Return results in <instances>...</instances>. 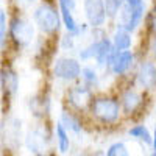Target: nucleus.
Instances as JSON below:
<instances>
[{
    "label": "nucleus",
    "mask_w": 156,
    "mask_h": 156,
    "mask_svg": "<svg viewBox=\"0 0 156 156\" xmlns=\"http://www.w3.org/2000/svg\"><path fill=\"white\" fill-rule=\"evenodd\" d=\"M80 80H81L80 83H83L84 86H87V87H90L92 90H95L97 87H100L101 76H100L98 69L95 66H83Z\"/></svg>",
    "instance_id": "obj_21"
},
{
    "label": "nucleus",
    "mask_w": 156,
    "mask_h": 156,
    "mask_svg": "<svg viewBox=\"0 0 156 156\" xmlns=\"http://www.w3.org/2000/svg\"><path fill=\"white\" fill-rule=\"evenodd\" d=\"M145 14H147L145 0H125L119 16L115 19V27H120L129 33H134L142 27Z\"/></svg>",
    "instance_id": "obj_4"
},
{
    "label": "nucleus",
    "mask_w": 156,
    "mask_h": 156,
    "mask_svg": "<svg viewBox=\"0 0 156 156\" xmlns=\"http://www.w3.org/2000/svg\"><path fill=\"white\" fill-rule=\"evenodd\" d=\"M75 36H72V34H69V33H66L64 36H61V41H59V47L62 48V50H67V51H70V50H73L75 48Z\"/></svg>",
    "instance_id": "obj_26"
},
{
    "label": "nucleus",
    "mask_w": 156,
    "mask_h": 156,
    "mask_svg": "<svg viewBox=\"0 0 156 156\" xmlns=\"http://www.w3.org/2000/svg\"><path fill=\"white\" fill-rule=\"evenodd\" d=\"M8 36L17 48L28 47L34 39V27L23 16H12L8 23Z\"/></svg>",
    "instance_id": "obj_6"
},
{
    "label": "nucleus",
    "mask_w": 156,
    "mask_h": 156,
    "mask_svg": "<svg viewBox=\"0 0 156 156\" xmlns=\"http://www.w3.org/2000/svg\"><path fill=\"white\" fill-rule=\"evenodd\" d=\"M8 20H6V12L0 9V48L6 45V36H8Z\"/></svg>",
    "instance_id": "obj_25"
},
{
    "label": "nucleus",
    "mask_w": 156,
    "mask_h": 156,
    "mask_svg": "<svg viewBox=\"0 0 156 156\" xmlns=\"http://www.w3.org/2000/svg\"><path fill=\"white\" fill-rule=\"evenodd\" d=\"M94 39L90 41L87 45L81 47L78 50V59L80 62H87V61H95V67L97 69H103V70H108L109 67V62L115 53V48L112 47V42L109 36L103 31L100 36H97V31L92 30Z\"/></svg>",
    "instance_id": "obj_2"
},
{
    "label": "nucleus",
    "mask_w": 156,
    "mask_h": 156,
    "mask_svg": "<svg viewBox=\"0 0 156 156\" xmlns=\"http://www.w3.org/2000/svg\"><path fill=\"white\" fill-rule=\"evenodd\" d=\"M105 2V8H106V14H108V19L111 20H115L119 12L123 6V2L125 0H103Z\"/></svg>",
    "instance_id": "obj_23"
},
{
    "label": "nucleus",
    "mask_w": 156,
    "mask_h": 156,
    "mask_svg": "<svg viewBox=\"0 0 156 156\" xmlns=\"http://www.w3.org/2000/svg\"><path fill=\"white\" fill-rule=\"evenodd\" d=\"M148 156H156V151H150V154Z\"/></svg>",
    "instance_id": "obj_32"
},
{
    "label": "nucleus",
    "mask_w": 156,
    "mask_h": 156,
    "mask_svg": "<svg viewBox=\"0 0 156 156\" xmlns=\"http://www.w3.org/2000/svg\"><path fill=\"white\" fill-rule=\"evenodd\" d=\"M58 8H59V14H61V22L66 28V33L75 36V37H83L87 30L89 25L84 23H78V20L73 16V11L76 8L75 0H58Z\"/></svg>",
    "instance_id": "obj_10"
},
{
    "label": "nucleus",
    "mask_w": 156,
    "mask_h": 156,
    "mask_svg": "<svg viewBox=\"0 0 156 156\" xmlns=\"http://www.w3.org/2000/svg\"><path fill=\"white\" fill-rule=\"evenodd\" d=\"M51 137H53V128H48L45 123L34 125L25 133L23 145L33 156H48Z\"/></svg>",
    "instance_id": "obj_5"
},
{
    "label": "nucleus",
    "mask_w": 156,
    "mask_h": 156,
    "mask_svg": "<svg viewBox=\"0 0 156 156\" xmlns=\"http://www.w3.org/2000/svg\"><path fill=\"white\" fill-rule=\"evenodd\" d=\"M136 66V53L133 50H126V51H115L111 62L108 72L117 78H122L128 75Z\"/></svg>",
    "instance_id": "obj_13"
},
{
    "label": "nucleus",
    "mask_w": 156,
    "mask_h": 156,
    "mask_svg": "<svg viewBox=\"0 0 156 156\" xmlns=\"http://www.w3.org/2000/svg\"><path fill=\"white\" fill-rule=\"evenodd\" d=\"M34 2H36V0H16V3H17L20 8H28V6H31Z\"/></svg>",
    "instance_id": "obj_29"
},
{
    "label": "nucleus",
    "mask_w": 156,
    "mask_h": 156,
    "mask_svg": "<svg viewBox=\"0 0 156 156\" xmlns=\"http://www.w3.org/2000/svg\"><path fill=\"white\" fill-rule=\"evenodd\" d=\"M81 62L75 56H59L51 66V75L64 83H76L81 78Z\"/></svg>",
    "instance_id": "obj_8"
},
{
    "label": "nucleus",
    "mask_w": 156,
    "mask_h": 156,
    "mask_svg": "<svg viewBox=\"0 0 156 156\" xmlns=\"http://www.w3.org/2000/svg\"><path fill=\"white\" fill-rule=\"evenodd\" d=\"M83 14L90 30H103L109 20L103 0H83Z\"/></svg>",
    "instance_id": "obj_11"
},
{
    "label": "nucleus",
    "mask_w": 156,
    "mask_h": 156,
    "mask_svg": "<svg viewBox=\"0 0 156 156\" xmlns=\"http://www.w3.org/2000/svg\"><path fill=\"white\" fill-rule=\"evenodd\" d=\"M3 156H12V153H8V151H5V154Z\"/></svg>",
    "instance_id": "obj_33"
},
{
    "label": "nucleus",
    "mask_w": 156,
    "mask_h": 156,
    "mask_svg": "<svg viewBox=\"0 0 156 156\" xmlns=\"http://www.w3.org/2000/svg\"><path fill=\"white\" fill-rule=\"evenodd\" d=\"M28 108L37 120H44L50 112V97L47 94H36L28 100Z\"/></svg>",
    "instance_id": "obj_17"
},
{
    "label": "nucleus",
    "mask_w": 156,
    "mask_h": 156,
    "mask_svg": "<svg viewBox=\"0 0 156 156\" xmlns=\"http://www.w3.org/2000/svg\"><path fill=\"white\" fill-rule=\"evenodd\" d=\"M148 50H150V55H151V59L156 62V36H153L150 39V44H148Z\"/></svg>",
    "instance_id": "obj_27"
},
{
    "label": "nucleus",
    "mask_w": 156,
    "mask_h": 156,
    "mask_svg": "<svg viewBox=\"0 0 156 156\" xmlns=\"http://www.w3.org/2000/svg\"><path fill=\"white\" fill-rule=\"evenodd\" d=\"M94 90L84 86L83 83H75L67 87L66 90V108L78 112V114H87L90 101L94 98Z\"/></svg>",
    "instance_id": "obj_7"
},
{
    "label": "nucleus",
    "mask_w": 156,
    "mask_h": 156,
    "mask_svg": "<svg viewBox=\"0 0 156 156\" xmlns=\"http://www.w3.org/2000/svg\"><path fill=\"white\" fill-rule=\"evenodd\" d=\"M33 20H34V25L37 27V30L45 36H55L62 25L59 8L51 0H42L34 8Z\"/></svg>",
    "instance_id": "obj_3"
},
{
    "label": "nucleus",
    "mask_w": 156,
    "mask_h": 156,
    "mask_svg": "<svg viewBox=\"0 0 156 156\" xmlns=\"http://www.w3.org/2000/svg\"><path fill=\"white\" fill-rule=\"evenodd\" d=\"M134 84L142 92L156 89V62L153 59H142L134 72Z\"/></svg>",
    "instance_id": "obj_12"
},
{
    "label": "nucleus",
    "mask_w": 156,
    "mask_h": 156,
    "mask_svg": "<svg viewBox=\"0 0 156 156\" xmlns=\"http://www.w3.org/2000/svg\"><path fill=\"white\" fill-rule=\"evenodd\" d=\"M119 101H120V108H122V114L126 119H133L139 112H142L145 106V92H142L134 86H128L125 87L120 95H119Z\"/></svg>",
    "instance_id": "obj_9"
},
{
    "label": "nucleus",
    "mask_w": 156,
    "mask_h": 156,
    "mask_svg": "<svg viewBox=\"0 0 156 156\" xmlns=\"http://www.w3.org/2000/svg\"><path fill=\"white\" fill-rule=\"evenodd\" d=\"M58 122L67 129L70 133V136H80L84 129V122H83V115L78 114L69 108H62L61 114H59V119Z\"/></svg>",
    "instance_id": "obj_16"
},
{
    "label": "nucleus",
    "mask_w": 156,
    "mask_h": 156,
    "mask_svg": "<svg viewBox=\"0 0 156 156\" xmlns=\"http://www.w3.org/2000/svg\"><path fill=\"white\" fill-rule=\"evenodd\" d=\"M144 27L145 30L156 36V2L151 5V8L147 11V14H145V19H144Z\"/></svg>",
    "instance_id": "obj_24"
},
{
    "label": "nucleus",
    "mask_w": 156,
    "mask_h": 156,
    "mask_svg": "<svg viewBox=\"0 0 156 156\" xmlns=\"http://www.w3.org/2000/svg\"><path fill=\"white\" fill-rule=\"evenodd\" d=\"M151 134H153V140H151V151H156V123H154V126H153Z\"/></svg>",
    "instance_id": "obj_30"
},
{
    "label": "nucleus",
    "mask_w": 156,
    "mask_h": 156,
    "mask_svg": "<svg viewBox=\"0 0 156 156\" xmlns=\"http://www.w3.org/2000/svg\"><path fill=\"white\" fill-rule=\"evenodd\" d=\"M103 156H131V151L125 140H114L103 151Z\"/></svg>",
    "instance_id": "obj_22"
},
{
    "label": "nucleus",
    "mask_w": 156,
    "mask_h": 156,
    "mask_svg": "<svg viewBox=\"0 0 156 156\" xmlns=\"http://www.w3.org/2000/svg\"><path fill=\"white\" fill-rule=\"evenodd\" d=\"M75 156H103V151H87V150H84V151H80V153H76Z\"/></svg>",
    "instance_id": "obj_28"
},
{
    "label": "nucleus",
    "mask_w": 156,
    "mask_h": 156,
    "mask_svg": "<svg viewBox=\"0 0 156 156\" xmlns=\"http://www.w3.org/2000/svg\"><path fill=\"white\" fill-rule=\"evenodd\" d=\"M111 42H112V47L117 50V51H126V50H131L133 47V33H129L120 27H115L112 34L109 36Z\"/></svg>",
    "instance_id": "obj_19"
},
{
    "label": "nucleus",
    "mask_w": 156,
    "mask_h": 156,
    "mask_svg": "<svg viewBox=\"0 0 156 156\" xmlns=\"http://www.w3.org/2000/svg\"><path fill=\"white\" fill-rule=\"evenodd\" d=\"M126 136L129 139H133L136 142H139L144 147H150L151 148V140H153V134L150 131V128L145 123H134L126 129Z\"/></svg>",
    "instance_id": "obj_18"
},
{
    "label": "nucleus",
    "mask_w": 156,
    "mask_h": 156,
    "mask_svg": "<svg viewBox=\"0 0 156 156\" xmlns=\"http://www.w3.org/2000/svg\"><path fill=\"white\" fill-rule=\"evenodd\" d=\"M5 154V150H3V144H2V137H0V156Z\"/></svg>",
    "instance_id": "obj_31"
},
{
    "label": "nucleus",
    "mask_w": 156,
    "mask_h": 156,
    "mask_svg": "<svg viewBox=\"0 0 156 156\" xmlns=\"http://www.w3.org/2000/svg\"><path fill=\"white\" fill-rule=\"evenodd\" d=\"M53 137H55L56 148H58L59 154H66V153L70 151V148H72V136L59 122H56L55 126H53Z\"/></svg>",
    "instance_id": "obj_20"
},
{
    "label": "nucleus",
    "mask_w": 156,
    "mask_h": 156,
    "mask_svg": "<svg viewBox=\"0 0 156 156\" xmlns=\"http://www.w3.org/2000/svg\"><path fill=\"white\" fill-rule=\"evenodd\" d=\"M87 114L95 123L106 128L117 125L123 117L119 97L109 94H95Z\"/></svg>",
    "instance_id": "obj_1"
},
{
    "label": "nucleus",
    "mask_w": 156,
    "mask_h": 156,
    "mask_svg": "<svg viewBox=\"0 0 156 156\" xmlns=\"http://www.w3.org/2000/svg\"><path fill=\"white\" fill-rule=\"evenodd\" d=\"M0 87L3 92V98L11 101L19 90V75L11 64H2L0 67Z\"/></svg>",
    "instance_id": "obj_14"
},
{
    "label": "nucleus",
    "mask_w": 156,
    "mask_h": 156,
    "mask_svg": "<svg viewBox=\"0 0 156 156\" xmlns=\"http://www.w3.org/2000/svg\"><path fill=\"white\" fill-rule=\"evenodd\" d=\"M6 128L3 133V145H5V151L8 153H14L19 147H20V120L16 117H11L9 120H6Z\"/></svg>",
    "instance_id": "obj_15"
}]
</instances>
